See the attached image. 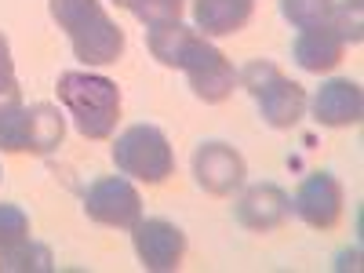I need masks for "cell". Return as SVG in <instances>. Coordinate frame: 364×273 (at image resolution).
Masks as SVG:
<instances>
[{"label":"cell","mask_w":364,"mask_h":273,"mask_svg":"<svg viewBox=\"0 0 364 273\" xmlns=\"http://www.w3.org/2000/svg\"><path fill=\"white\" fill-rule=\"evenodd\" d=\"M51 18L66 29L84 66H113L124 55V29L109 18L102 0H51Z\"/></svg>","instance_id":"cell-1"},{"label":"cell","mask_w":364,"mask_h":273,"mask_svg":"<svg viewBox=\"0 0 364 273\" xmlns=\"http://www.w3.org/2000/svg\"><path fill=\"white\" fill-rule=\"evenodd\" d=\"M58 102L73 117V124L84 139L102 142L117 132L120 120V87L109 77L87 73V70H70L58 77Z\"/></svg>","instance_id":"cell-2"},{"label":"cell","mask_w":364,"mask_h":273,"mask_svg":"<svg viewBox=\"0 0 364 273\" xmlns=\"http://www.w3.org/2000/svg\"><path fill=\"white\" fill-rule=\"evenodd\" d=\"M237 84L259 102V117L277 132L295 128L302 120V113H306V87L295 84L291 77H284V70L277 63H269V58L248 63L237 73Z\"/></svg>","instance_id":"cell-3"},{"label":"cell","mask_w":364,"mask_h":273,"mask_svg":"<svg viewBox=\"0 0 364 273\" xmlns=\"http://www.w3.org/2000/svg\"><path fill=\"white\" fill-rule=\"evenodd\" d=\"M113 164L120 175H132L146 186H161L175 175V149L157 124H132L113 142Z\"/></svg>","instance_id":"cell-4"},{"label":"cell","mask_w":364,"mask_h":273,"mask_svg":"<svg viewBox=\"0 0 364 273\" xmlns=\"http://www.w3.org/2000/svg\"><path fill=\"white\" fill-rule=\"evenodd\" d=\"M175 70L186 73L193 95H197L200 102H211V106L226 102V99L233 95V87H237V70H233V63H230V58H226L215 44H211L208 37H200V33H193V37L186 41V48H182L178 63H175Z\"/></svg>","instance_id":"cell-5"},{"label":"cell","mask_w":364,"mask_h":273,"mask_svg":"<svg viewBox=\"0 0 364 273\" xmlns=\"http://www.w3.org/2000/svg\"><path fill=\"white\" fill-rule=\"evenodd\" d=\"M84 211L91 223L113 226V230H132L142 219V197L124 175H102L87 186Z\"/></svg>","instance_id":"cell-6"},{"label":"cell","mask_w":364,"mask_h":273,"mask_svg":"<svg viewBox=\"0 0 364 273\" xmlns=\"http://www.w3.org/2000/svg\"><path fill=\"white\" fill-rule=\"evenodd\" d=\"M343 182L331 171H314L299 182V190L291 197V211L306 223L310 230H336L343 219Z\"/></svg>","instance_id":"cell-7"},{"label":"cell","mask_w":364,"mask_h":273,"mask_svg":"<svg viewBox=\"0 0 364 273\" xmlns=\"http://www.w3.org/2000/svg\"><path fill=\"white\" fill-rule=\"evenodd\" d=\"M132 245L149 273H171L186 259V233L168 219H139L132 226Z\"/></svg>","instance_id":"cell-8"},{"label":"cell","mask_w":364,"mask_h":273,"mask_svg":"<svg viewBox=\"0 0 364 273\" xmlns=\"http://www.w3.org/2000/svg\"><path fill=\"white\" fill-rule=\"evenodd\" d=\"M193 178L211 197H230L245 186L248 164L230 142H204L193 149Z\"/></svg>","instance_id":"cell-9"},{"label":"cell","mask_w":364,"mask_h":273,"mask_svg":"<svg viewBox=\"0 0 364 273\" xmlns=\"http://www.w3.org/2000/svg\"><path fill=\"white\" fill-rule=\"evenodd\" d=\"M288 215H291V197L281 186H273V182H255L237 200V223L252 233L281 230Z\"/></svg>","instance_id":"cell-10"},{"label":"cell","mask_w":364,"mask_h":273,"mask_svg":"<svg viewBox=\"0 0 364 273\" xmlns=\"http://www.w3.org/2000/svg\"><path fill=\"white\" fill-rule=\"evenodd\" d=\"M314 120L324 128H350V124H360L364 117V91L357 80L350 77H331L317 87L314 95Z\"/></svg>","instance_id":"cell-11"},{"label":"cell","mask_w":364,"mask_h":273,"mask_svg":"<svg viewBox=\"0 0 364 273\" xmlns=\"http://www.w3.org/2000/svg\"><path fill=\"white\" fill-rule=\"evenodd\" d=\"M343 51H346V41L339 37L336 26H314V29H299V37L291 44V58L299 70L306 73H328L343 63Z\"/></svg>","instance_id":"cell-12"},{"label":"cell","mask_w":364,"mask_h":273,"mask_svg":"<svg viewBox=\"0 0 364 273\" xmlns=\"http://www.w3.org/2000/svg\"><path fill=\"white\" fill-rule=\"evenodd\" d=\"M255 15V0H193V22L200 37H233Z\"/></svg>","instance_id":"cell-13"},{"label":"cell","mask_w":364,"mask_h":273,"mask_svg":"<svg viewBox=\"0 0 364 273\" xmlns=\"http://www.w3.org/2000/svg\"><path fill=\"white\" fill-rule=\"evenodd\" d=\"M26 128H29L26 154L48 157V154H55V149L63 146L66 117L58 113V106H51V102H33V106H26Z\"/></svg>","instance_id":"cell-14"},{"label":"cell","mask_w":364,"mask_h":273,"mask_svg":"<svg viewBox=\"0 0 364 273\" xmlns=\"http://www.w3.org/2000/svg\"><path fill=\"white\" fill-rule=\"evenodd\" d=\"M55 269V255L48 245L26 237L18 245L0 252V273H51Z\"/></svg>","instance_id":"cell-15"},{"label":"cell","mask_w":364,"mask_h":273,"mask_svg":"<svg viewBox=\"0 0 364 273\" xmlns=\"http://www.w3.org/2000/svg\"><path fill=\"white\" fill-rule=\"evenodd\" d=\"M339 0H281V15L295 26V29H314V26H328L336 15Z\"/></svg>","instance_id":"cell-16"},{"label":"cell","mask_w":364,"mask_h":273,"mask_svg":"<svg viewBox=\"0 0 364 273\" xmlns=\"http://www.w3.org/2000/svg\"><path fill=\"white\" fill-rule=\"evenodd\" d=\"M29 146V128H26V106H8L0 109V149L4 154H26Z\"/></svg>","instance_id":"cell-17"},{"label":"cell","mask_w":364,"mask_h":273,"mask_svg":"<svg viewBox=\"0 0 364 273\" xmlns=\"http://www.w3.org/2000/svg\"><path fill=\"white\" fill-rule=\"evenodd\" d=\"M29 237V215L18 204H0V252Z\"/></svg>","instance_id":"cell-18"},{"label":"cell","mask_w":364,"mask_h":273,"mask_svg":"<svg viewBox=\"0 0 364 273\" xmlns=\"http://www.w3.org/2000/svg\"><path fill=\"white\" fill-rule=\"evenodd\" d=\"M22 91H18V77H15V63H11V44L0 33V109L18 106Z\"/></svg>","instance_id":"cell-19"},{"label":"cell","mask_w":364,"mask_h":273,"mask_svg":"<svg viewBox=\"0 0 364 273\" xmlns=\"http://www.w3.org/2000/svg\"><path fill=\"white\" fill-rule=\"evenodd\" d=\"M113 4H120V8H128V11H135V4H139V0H113Z\"/></svg>","instance_id":"cell-20"},{"label":"cell","mask_w":364,"mask_h":273,"mask_svg":"<svg viewBox=\"0 0 364 273\" xmlns=\"http://www.w3.org/2000/svg\"><path fill=\"white\" fill-rule=\"evenodd\" d=\"M0 175H4V171H0Z\"/></svg>","instance_id":"cell-21"}]
</instances>
